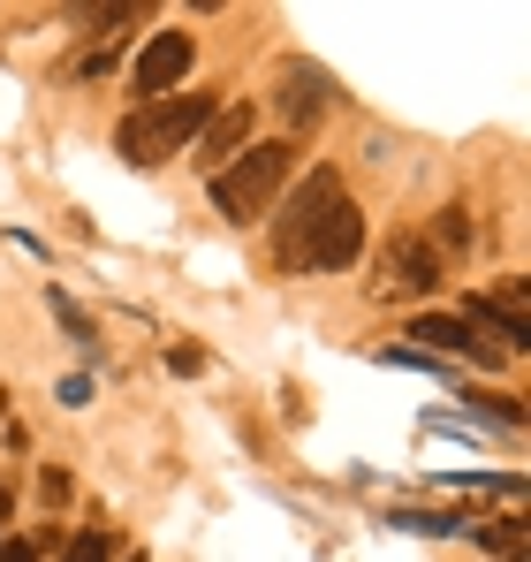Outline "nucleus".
Returning <instances> with one entry per match:
<instances>
[{
    "label": "nucleus",
    "instance_id": "obj_1",
    "mask_svg": "<svg viewBox=\"0 0 531 562\" xmlns=\"http://www.w3.org/2000/svg\"><path fill=\"white\" fill-rule=\"evenodd\" d=\"M213 106H221L213 92L152 99V106H137V114L114 130V153H122L129 168H152V160H168V153H182V145H197V130L213 122Z\"/></svg>",
    "mask_w": 531,
    "mask_h": 562
},
{
    "label": "nucleus",
    "instance_id": "obj_2",
    "mask_svg": "<svg viewBox=\"0 0 531 562\" xmlns=\"http://www.w3.org/2000/svg\"><path fill=\"white\" fill-rule=\"evenodd\" d=\"M289 168H296V145H244L221 176H213V205H221V221H259L266 205H273V190L289 183Z\"/></svg>",
    "mask_w": 531,
    "mask_h": 562
},
{
    "label": "nucleus",
    "instance_id": "obj_3",
    "mask_svg": "<svg viewBox=\"0 0 531 562\" xmlns=\"http://www.w3.org/2000/svg\"><path fill=\"white\" fill-rule=\"evenodd\" d=\"M357 251H364V213H357L350 198H335V205L319 213V228L304 236L296 267H312V274H342V267H357Z\"/></svg>",
    "mask_w": 531,
    "mask_h": 562
},
{
    "label": "nucleus",
    "instance_id": "obj_4",
    "mask_svg": "<svg viewBox=\"0 0 531 562\" xmlns=\"http://www.w3.org/2000/svg\"><path fill=\"white\" fill-rule=\"evenodd\" d=\"M190 61H197L190 31H160V38H152V46L137 54V77H129V92L145 99V106H152V99H168L182 77H190Z\"/></svg>",
    "mask_w": 531,
    "mask_h": 562
},
{
    "label": "nucleus",
    "instance_id": "obj_5",
    "mask_svg": "<svg viewBox=\"0 0 531 562\" xmlns=\"http://www.w3.org/2000/svg\"><path fill=\"white\" fill-rule=\"evenodd\" d=\"M335 198H342V176H335V168H312V176H304V190H296V205H289V221H281V259H289V267H296L304 236L319 228V213H327Z\"/></svg>",
    "mask_w": 531,
    "mask_h": 562
},
{
    "label": "nucleus",
    "instance_id": "obj_6",
    "mask_svg": "<svg viewBox=\"0 0 531 562\" xmlns=\"http://www.w3.org/2000/svg\"><path fill=\"white\" fill-rule=\"evenodd\" d=\"M463 327H494L509 350H524L531 342V319H524V281H501L494 296H471V319Z\"/></svg>",
    "mask_w": 531,
    "mask_h": 562
},
{
    "label": "nucleus",
    "instance_id": "obj_7",
    "mask_svg": "<svg viewBox=\"0 0 531 562\" xmlns=\"http://www.w3.org/2000/svg\"><path fill=\"white\" fill-rule=\"evenodd\" d=\"M244 145H251V106H244V99H236V106H213V122L197 130V160L221 176V168H228Z\"/></svg>",
    "mask_w": 531,
    "mask_h": 562
},
{
    "label": "nucleus",
    "instance_id": "obj_8",
    "mask_svg": "<svg viewBox=\"0 0 531 562\" xmlns=\"http://www.w3.org/2000/svg\"><path fill=\"white\" fill-rule=\"evenodd\" d=\"M410 335H418V350H426V358H433V350H448V358H478V366L494 358V350H478V335H471L463 319H448V312H418V319H410Z\"/></svg>",
    "mask_w": 531,
    "mask_h": 562
},
{
    "label": "nucleus",
    "instance_id": "obj_9",
    "mask_svg": "<svg viewBox=\"0 0 531 562\" xmlns=\"http://www.w3.org/2000/svg\"><path fill=\"white\" fill-rule=\"evenodd\" d=\"M387 281L426 296V289L441 281V251H433V244H418V236H395V244H387Z\"/></svg>",
    "mask_w": 531,
    "mask_h": 562
},
{
    "label": "nucleus",
    "instance_id": "obj_10",
    "mask_svg": "<svg viewBox=\"0 0 531 562\" xmlns=\"http://www.w3.org/2000/svg\"><path fill=\"white\" fill-rule=\"evenodd\" d=\"M281 114H296V122L319 114V69H289L281 77Z\"/></svg>",
    "mask_w": 531,
    "mask_h": 562
},
{
    "label": "nucleus",
    "instance_id": "obj_11",
    "mask_svg": "<svg viewBox=\"0 0 531 562\" xmlns=\"http://www.w3.org/2000/svg\"><path fill=\"white\" fill-rule=\"evenodd\" d=\"M46 304H54V319H61V327H69V342H99V327H91V312L84 304H77V296H69V289H46Z\"/></svg>",
    "mask_w": 531,
    "mask_h": 562
},
{
    "label": "nucleus",
    "instance_id": "obj_12",
    "mask_svg": "<svg viewBox=\"0 0 531 562\" xmlns=\"http://www.w3.org/2000/svg\"><path fill=\"white\" fill-rule=\"evenodd\" d=\"M395 525H403V532H455V517H441V509H403Z\"/></svg>",
    "mask_w": 531,
    "mask_h": 562
},
{
    "label": "nucleus",
    "instance_id": "obj_13",
    "mask_svg": "<svg viewBox=\"0 0 531 562\" xmlns=\"http://www.w3.org/2000/svg\"><path fill=\"white\" fill-rule=\"evenodd\" d=\"M478 540H486V548H501V555H517V548H524V525H517V517H509V525H486V532H478Z\"/></svg>",
    "mask_w": 531,
    "mask_h": 562
},
{
    "label": "nucleus",
    "instance_id": "obj_14",
    "mask_svg": "<svg viewBox=\"0 0 531 562\" xmlns=\"http://www.w3.org/2000/svg\"><path fill=\"white\" fill-rule=\"evenodd\" d=\"M61 562H106V532H77V540H69V555Z\"/></svg>",
    "mask_w": 531,
    "mask_h": 562
},
{
    "label": "nucleus",
    "instance_id": "obj_15",
    "mask_svg": "<svg viewBox=\"0 0 531 562\" xmlns=\"http://www.w3.org/2000/svg\"><path fill=\"white\" fill-rule=\"evenodd\" d=\"M463 236H471V221H463V213H455V205H448L441 221H433V244H448V251H455V244H463Z\"/></svg>",
    "mask_w": 531,
    "mask_h": 562
},
{
    "label": "nucleus",
    "instance_id": "obj_16",
    "mask_svg": "<svg viewBox=\"0 0 531 562\" xmlns=\"http://www.w3.org/2000/svg\"><path fill=\"white\" fill-rule=\"evenodd\" d=\"M380 366H403V373H410V366H418V373H441V358H426V350H387Z\"/></svg>",
    "mask_w": 531,
    "mask_h": 562
},
{
    "label": "nucleus",
    "instance_id": "obj_17",
    "mask_svg": "<svg viewBox=\"0 0 531 562\" xmlns=\"http://www.w3.org/2000/svg\"><path fill=\"white\" fill-rule=\"evenodd\" d=\"M114 61H122V31H114V46H99V54H91V61H84V77H106Z\"/></svg>",
    "mask_w": 531,
    "mask_h": 562
},
{
    "label": "nucleus",
    "instance_id": "obj_18",
    "mask_svg": "<svg viewBox=\"0 0 531 562\" xmlns=\"http://www.w3.org/2000/svg\"><path fill=\"white\" fill-rule=\"evenodd\" d=\"M168 366H176V373H205V350H190V342H182V350H168Z\"/></svg>",
    "mask_w": 531,
    "mask_h": 562
},
{
    "label": "nucleus",
    "instance_id": "obj_19",
    "mask_svg": "<svg viewBox=\"0 0 531 562\" xmlns=\"http://www.w3.org/2000/svg\"><path fill=\"white\" fill-rule=\"evenodd\" d=\"M61 403H69V411H84V403H91V380H84V373L61 380Z\"/></svg>",
    "mask_w": 531,
    "mask_h": 562
},
{
    "label": "nucleus",
    "instance_id": "obj_20",
    "mask_svg": "<svg viewBox=\"0 0 531 562\" xmlns=\"http://www.w3.org/2000/svg\"><path fill=\"white\" fill-rule=\"evenodd\" d=\"M0 562H38V555H31V540H0Z\"/></svg>",
    "mask_w": 531,
    "mask_h": 562
},
{
    "label": "nucleus",
    "instance_id": "obj_21",
    "mask_svg": "<svg viewBox=\"0 0 531 562\" xmlns=\"http://www.w3.org/2000/svg\"><path fill=\"white\" fill-rule=\"evenodd\" d=\"M0 517H8V494H0Z\"/></svg>",
    "mask_w": 531,
    "mask_h": 562
}]
</instances>
